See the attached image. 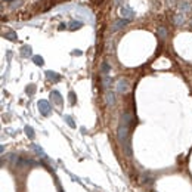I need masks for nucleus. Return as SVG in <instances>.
I'll return each instance as SVG.
<instances>
[{"label":"nucleus","mask_w":192,"mask_h":192,"mask_svg":"<svg viewBox=\"0 0 192 192\" xmlns=\"http://www.w3.org/2000/svg\"><path fill=\"white\" fill-rule=\"evenodd\" d=\"M39 111L43 114V115H49L50 114V104L47 102V101H44V99H41V101H39Z\"/></svg>","instance_id":"nucleus-1"},{"label":"nucleus","mask_w":192,"mask_h":192,"mask_svg":"<svg viewBox=\"0 0 192 192\" xmlns=\"http://www.w3.org/2000/svg\"><path fill=\"white\" fill-rule=\"evenodd\" d=\"M127 90H129V83L124 78H120L117 81V92L118 93H126Z\"/></svg>","instance_id":"nucleus-2"},{"label":"nucleus","mask_w":192,"mask_h":192,"mask_svg":"<svg viewBox=\"0 0 192 192\" xmlns=\"http://www.w3.org/2000/svg\"><path fill=\"white\" fill-rule=\"evenodd\" d=\"M129 24V19H117L114 22V25H112V30L114 31H118V30H121L123 27H126Z\"/></svg>","instance_id":"nucleus-3"},{"label":"nucleus","mask_w":192,"mask_h":192,"mask_svg":"<svg viewBox=\"0 0 192 192\" xmlns=\"http://www.w3.org/2000/svg\"><path fill=\"white\" fill-rule=\"evenodd\" d=\"M50 99H52L56 105H59V107H61L62 102H64V101H62V96H61V93H59L58 90H53V92L50 93Z\"/></svg>","instance_id":"nucleus-4"},{"label":"nucleus","mask_w":192,"mask_h":192,"mask_svg":"<svg viewBox=\"0 0 192 192\" xmlns=\"http://www.w3.org/2000/svg\"><path fill=\"white\" fill-rule=\"evenodd\" d=\"M46 77L52 80V81H59L61 80V76L58 73H55V71H46Z\"/></svg>","instance_id":"nucleus-5"},{"label":"nucleus","mask_w":192,"mask_h":192,"mask_svg":"<svg viewBox=\"0 0 192 192\" xmlns=\"http://www.w3.org/2000/svg\"><path fill=\"white\" fill-rule=\"evenodd\" d=\"M121 15L124 16V18H127V19H130V18H133L135 16V12L130 9V8H121Z\"/></svg>","instance_id":"nucleus-6"},{"label":"nucleus","mask_w":192,"mask_h":192,"mask_svg":"<svg viewBox=\"0 0 192 192\" xmlns=\"http://www.w3.org/2000/svg\"><path fill=\"white\" fill-rule=\"evenodd\" d=\"M107 104L109 105V107H112L114 104H115V95H114V92H107Z\"/></svg>","instance_id":"nucleus-7"},{"label":"nucleus","mask_w":192,"mask_h":192,"mask_svg":"<svg viewBox=\"0 0 192 192\" xmlns=\"http://www.w3.org/2000/svg\"><path fill=\"white\" fill-rule=\"evenodd\" d=\"M179 9H180V12H191V5H189V2H180V5H179Z\"/></svg>","instance_id":"nucleus-8"},{"label":"nucleus","mask_w":192,"mask_h":192,"mask_svg":"<svg viewBox=\"0 0 192 192\" xmlns=\"http://www.w3.org/2000/svg\"><path fill=\"white\" fill-rule=\"evenodd\" d=\"M69 30H78L83 27V22L81 21H73V22H69Z\"/></svg>","instance_id":"nucleus-9"},{"label":"nucleus","mask_w":192,"mask_h":192,"mask_svg":"<svg viewBox=\"0 0 192 192\" xmlns=\"http://www.w3.org/2000/svg\"><path fill=\"white\" fill-rule=\"evenodd\" d=\"M31 46H28V44H25V46H22L21 47V53L24 55V56H31Z\"/></svg>","instance_id":"nucleus-10"},{"label":"nucleus","mask_w":192,"mask_h":192,"mask_svg":"<svg viewBox=\"0 0 192 192\" xmlns=\"http://www.w3.org/2000/svg\"><path fill=\"white\" fill-rule=\"evenodd\" d=\"M142 182L143 183H152L154 182V176L149 174V173H143L142 174Z\"/></svg>","instance_id":"nucleus-11"},{"label":"nucleus","mask_w":192,"mask_h":192,"mask_svg":"<svg viewBox=\"0 0 192 192\" xmlns=\"http://www.w3.org/2000/svg\"><path fill=\"white\" fill-rule=\"evenodd\" d=\"M33 62H34L36 65H39V67H41V65L44 64L43 58H41V56H39V55H34V56H33Z\"/></svg>","instance_id":"nucleus-12"},{"label":"nucleus","mask_w":192,"mask_h":192,"mask_svg":"<svg viewBox=\"0 0 192 192\" xmlns=\"http://www.w3.org/2000/svg\"><path fill=\"white\" fill-rule=\"evenodd\" d=\"M25 92H27L28 96H33V95L36 93V84H28L27 89H25Z\"/></svg>","instance_id":"nucleus-13"},{"label":"nucleus","mask_w":192,"mask_h":192,"mask_svg":"<svg viewBox=\"0 0 192 192\" xmlns=\"http://www.w3.org/2000/svg\"><path fill=\"white\" fill-rule=\"evenodd\" d=\"M102 84H104L105 89L109 87V84H111V78H109V76H102Z\"/></svg>","instance_id":"nucleus-14"},{"label":"nucleus","mask_w":192,"mask_h":192,"mask_svg":"<svg viewBox=\"0 0 192 192\" xmlns=\"http://www.w3.org/2000/svg\"><path fill=\"white\" fill-rule=\"evenodd\" d=\"M183 19H185V16L179 13V15L174 16V24H176V25H182V24H183Z\"/></svg>","instance_id":"nucleus-15"},{"label":"nucleus","mask_w":192,"mask_h":192,"mask_svg":"<svg viewBox=\"0 0 192 192\" xmlns=\"http://www.w3.org/2000/svg\"><path fill=\"white\" fill-rule=\"evenodd\" d=\"M109 69H111V68H109V64H108V62H104V64H102V74H104V76H108Z\"/></svg>","instance_id":"nucleus-16"},{"label":"nucleus","mask_w":192,"mask_h":192,"mask_svg":"<svg viewBox=\"0 0 192 192\" xmlns=\"http://www.w3.org/2000/svg\"><path fill=\"white\" fill-rule=\"evenodd\" d=\"M5 37H6L8 40H12V41L16 40V34H15V31H8V33L5 34Z\"/></svg>","instance_id":"nucleus-17"},{"label":"nucleus","mask_w":192,"mask_h":192,"mask_svg":"<svg viewBox=\"0 0 192 192\" xmlns=\"http://www.w3.org/2000/svg\"><path fill=\"white\" fill-rule=\"evenodd\" d=\"M65 123L69 126V127H76V123H74V120L71 118L69 115H65Z\"/></svg>","instance_id":"nucleus-18"},{"label":"nucleus","mask_w":192,"mask_h":192,"mask_svg":"<svg viewBox=\"0 0 192 192\" xmlns=\"http://www.w3.org/2000/svg\"><path fill=\"white\" fill-rule=\"evenodd\" d=\"M33 149H34V151H36V152H37V154H39L40 157H46L44 151H41V148H40L39 145H33Z\"/></svg>","instance_id":"nucleus-19"},{"label":"nucleus","mask_w":192,"mask_h":192,"mask_svg":"<svg viewBox=\"0 0 192 192\" xmlns=\"http://www.w3.org/2000/svg\"><path fill=\"white\" fill-rule=\"evenodd\" d=\"M24 130H25V133H27L28 137H34V130L30 126H25V129H24Z\"/></svg>","instance_id":"nucleus-20"},{"label":"nucleus","mask_w":192,"mask_h":192,"mask_svg":"<svg viewBox=\"0 0 192 192\" xmlns=\"http://www.w3.org/2000/svg\"><path fill=\"white\" fill-rule=\"evenodd\" d=\"M158 36H160V37L164 40V39H165V36H167V33H165V28H163V27H161V28H158Z\"/></svg>","instance_id":"nucleus-21"},{"label":"nucleus","mask_w":192,"mask_h":192,"mask_svg":"<svg viewBox=\"0 0 192 192\" xmlns=\"http://www.w3.org/2000/svg\"><path fill=\"white\" fill-rule=\"evenodd\" d=\"M69 102L71 104H76V95H74V92L69 93Z\"/></svg>","instance_id":"nucleus-22"},{"label":"nucleus","mask_w":192,"mask_h":192,"mask_svg":"<svg viewBox=\"0 0 192 192\" xmlns=\"http://www.w3.org/2000/svg\"><path fill=\"white\" fill-rule=\"evenodd\" d=\"M73 55L74 56H80V55H83V52L81 50H73Z\"/></svg>","instance_id":"nucleus-23"},{"label":"nucleus","mask_w":192,"mask_h":192,"mask_svg":"<svg viewBox=\"0 0 192 192\" xmlns=\"http://www.w3.org/2000/svg\"><path fill=\"white\" fill-rule=\"evenodd\" d=\"M59 30H65V24H61V25H59Z\"/></svg>","instance_id":"nucleus-24"},{"label":"nucleus","mask_w":192,"mask_h":192,"mask_svg":"<svg viewBox=\"0 0 192 192\" xmlns=\"http://www.w3.org/2000/svg\"><path fill=\"white\" fill-rule=\"evenodd\" d=\"M169 3L172 5V3H176V0H169Z\"/></svg>","instance_id":"nucleus-25"},{"label":"nucleus","mask_w":192,"mask_h":192,"mask_svg":"<svg viewBox=\"0 0 192 192\" xmlns=\"http://www.w3.org/2000/svg\"><path fill=\"white\" fill-rule=\"evenodd\" d=\"M191 24H192V22H191Z\"/></svg>","instance_id":"nucleus-26"}]
</instances>
